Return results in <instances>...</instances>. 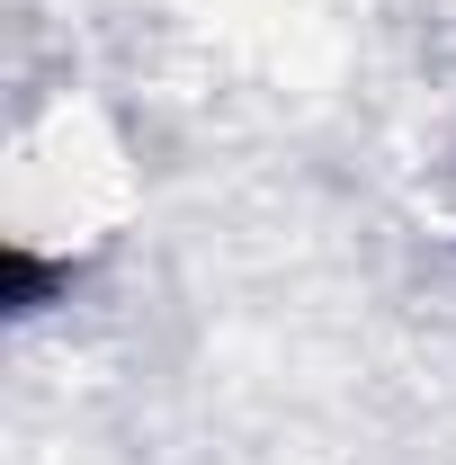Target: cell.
Masks as SVG:
<instances>
[{
  "mask_svg": "<svg viewBox=\"0 0 456 465\" xmlns=\"http://www.w3.org/2000/svg\"><path fill=\"white\" fill-rule=\"evenodd\" d=\"M63 287H72V260H45V251H27V242L0 251V304H9V313H45Z\"/></svg>",
  "mask_w": 456,
  "mask_h": 465,
  "instance_id": "1",
  "label": "cell"
}]
</instances>
